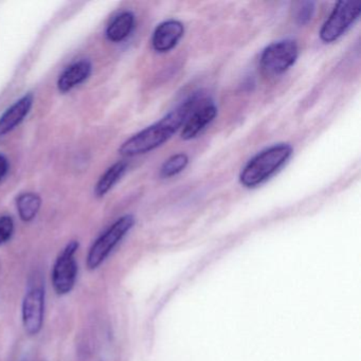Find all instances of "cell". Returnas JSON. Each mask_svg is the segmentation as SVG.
Masks as SVG:
<instances>
[{
	"label": "cell",
	"mask_w": 361,
	"mask_h": 361,
	"mask_svg": "<svg viewBox=\"0 0 361 361\" xmlns=\"http://www.w3.org/2000/svg\"><path fill=\"white\" fill-rule=\"evenodd\" d=\"M202 102V99L197 94L188 99L160 121L130 137L120 147V154L126 157H134L161 147L173 135L176 134Z\"/></svg>",
	"instance_id": "obj_1"
},
{
	"label": "cell",
	"mask_w": 361,
	"mask_h": 361,
	"mask_svg": "<svg viewBox=\"0 0 361 361\" xmlns=\"http://www.w3.org/2000/svg\"><path fill=\"white\" fill-rule=\"evenodd\" d=\"M293 149L288 143L274 145L251 158L240 174L245 188L257 187L274 176L290 159Z\"/></svg>",
	"instance_id": "obj_2"
},
{
	"label": "cell",
	"mask_w": 361,
	"mask_h": 361,
	"mask_svg": "<svg viewBox=\"0 0 361 361\" xmlns=\"http://www.w3.org/2000/svg\"><path fill=\"white\" fill-rule=\"evenodd\" d=\"M134 225L135 217L130 214L124 215L116 221L104 233L101 234L88 252L86 259L88 269L94 270L100 267Z\"/></svg>",
	"instance_id": "obj_3"
},
{
	"label": "cell",
	"mask_w": 361,
	"mask_h": 361,
	"mask_svg": "<svg viewBox=\"0 0 361 361\" xmlns=\"http://www.w3.org/2000/svg\"><path fill=\"white\" fill-rule=\"evenodd\" d=\"M360 13V1H339L321 28V41L327 44L337 41L358 20Z\"/></svg>",
	"instance_id": "obj_4"
},
{
	"label": "cell",
	"mask_w": 361,
	"mask_h": 361,
	"mask_svg": "<svg viewBox=\"0 0 361 361\" xmlns=\"http://www.w3.org/2000/svg\"><path fill=\"white\" fill-rule=\"evenodd\" d=\"M79 243L73 240L62 251L52 269V284L58 295H68L77 282L78 264L75 253L79 249Z\"/></svg>",
	"instance_id": "obj_5"
},
{
	"label": "cell",
	"mask_w": 361,
	"mask_h": 361,
	"mask_svg": "<svg viewBox=\"0 0 361 361\" xmlns=\"http://www.w3.org/2000/svg\"><path fill=\"white\" fill-rule=\"evenodd\" d=\"M298 56L299 49L293 39L276 42L264 49L261 56L262 66L268 73L280 75L295 64Z\"/></svg>",
	"instance_id": "obj_6"
},
{
	"label": "cell",
	"mask_w": 361,
	"mask_h": 361,
	"mask_svg": "<svg viewBox=\"0 0 361 361\" xmlns=\"http://www.w3.org/2000/svg\"><path fill=\"white\" fill-rule=\"evenodd\" d=\"M45 295V289L43 286L33 285L28 289L23 300V324H24L25 331L29 335H37L43 329Z\"/></svg>",
	"instance_id": "obj_7"
},
{
	"label": "cell",
	"mask_w": 361,
	"mask_h": 361,
	"mask_svg": "<svg viewBox=\"0 0 361 361\" xmlns=\"http://www.w3.org/2000/svg\"><path fill=\"white\" fill-rule=\"evenodd\" d=\"M185 35V27L178 20H170L158 25L152 37L154 50L166 54L176 47Z\"/></svg>",
	"instance_id": "obj_8"
},
{
	"label": "cell",
	"mask_w": 361,
	"mask_h": 361,
	"mask_svg": "<svg viewBox=\"0 0 361 361\" xmlns=\"http://www.w3.org/2000/svg\"><path fill=\"white\" fill-rule=\"evenodd\" d=\"M217 109L214 103L208 100H202L200 106L189 116L183 124L181 138L183 140H191L195 138L200 132L204 130L208 124L215 119Z\"/></svg>",
	"instance_id": "obj_9"
},
{
	"label": "cell",
	"mask_w": 361,
	"mask_h": 361,
	"mask_svg": "<svg viewBox=\"0 0 361 361\" xmlns=\"http://www.w3.org/2000/svg\"><path fill=\"white\" fill-rule=\"evenodd\" d=\"M33 104V94H28L16 101L0 117V137L5 136L24 121Z\"/></svg>",
	"instance_id": "obj_10"
},
{
	"label": "cell",
	"mask_w": 361,
	"mask_h": 361,
	"mask_svg": "<svg viewBox=\"0 0 361 361\" xmlns=\"http://www.w3.org/2000/svg\"><path fill=\"white\" fill-rule=\"evenodd\" d=\"M92 64L90 61L82 60L73 63L65 69L58 81L59 90L67 92L80 85L88 79L92 73Z\"/></svg>",
	"instance_id": "obj_11"
},
{
	"label": "cell",
	"mask_w": 361,
	"mask_h": 361,
	"mask_svg": "<svg viewBox=\"0 0 361 361\" xmlns=\"http://www.w3.org/2000/svg\"><path fill=\"white\" fill-rule=\"evenodd\" d=\"M135 27V16L132 12H122L116 16L106 29V37L113 43H120L130 37Z\"/></svg>",
	"instance_id": "obj_12"
},
{
	"label": "cell",
	"mask_w": 361,
	"mask_h": 361,
	"mask_svg": "<svg viewBox=\"0 0 361 361\" xmlns=\"http://www.w3.org/2000/svg\"><path fill=\"white\" fill-rule=\"evenodd\" d=\"M126 168H128V164L124 161H119L111 166L99 179L96 190H94L96 195L98 197H102L107 192H109V190L123 176Z\"/></svg>",
	"instance_id": "obj_13"
},
{
	"label": "cell",
	"mask_w": 361,
	"mask_h": 361,
	"mask_svg": "<svg viewBox=\"0 0 361 361\" xmlns=\"http://www.w3.org/2000/svg\"><path fill=\"white\" fill-rule=\"evenodd\" d=\"M18 213L20 219L24 221H31L37 217L39 209H41V197L35 193L22 194L18 198Z\"/></svg>",
	"instance_id": "obj_14"
},
{
	"label": "cell",
	"mask_w": 361,
	"mask_h": 361,
	"mask_svg": "<svg viewBox=\"0 0 361 361\" xmlns=\"http://www.w3.org/2000/svg\"><path fill=\"white\" fill-rule=\"evenodd\" d=\"M188 164H189V157L187 154L180 153L173 155L162 164L160 175L164 178L176 176L187 168Z\"/></svg>",
	"instance_id": "obj_15"
},
{
	"label": "cell",
	"mask_w": 361,
	"mask_h": 361,
	"mask_svg": "<svg viewBox=\"0 0 361 361\" xmlns=\"http://www.w3.org/2000/svg\"><path fill=\"white\" fill-rule=\"evenodd\" d=\"M14 221L10 216L0 217V245L5 244L13 235Z\"/></svg>",
	"instance_id": "obj_16"
},
{
	"label": "cell",
	"mask_w": 361,
	"mask_h": 361,
	"mask_svg": "<svg viewBox=\"0 0 361 361\" xmlns=\"http://www.w3.org/2000/svg\"><path fill=\"white\" fill-rule=\"evenodd\" d=\"M314 10H316V5H314V3H312V1L301 4V7L298 10L297 22L300 25L307 24L308 22L312 20V16L314 14Z\"/></svg>",
	"instance_id": "obj_17"
},
{
	"label": "cell",
	"mask_w": 361,
	"mask_h": 361,
	"mask_svg": "<svg viewBox=\"0 0 361 361\" xmlns=\"http://www.w3.org/2000/svg\"><path fill=\"white\" fill-rule=\"evenodd\" d=\"M8 170H9V162L5 156L0 154V181L3 180L4 177L7 175Z\"/></svg>",
	"instance_id": "obj_18"
}]
</instances>
